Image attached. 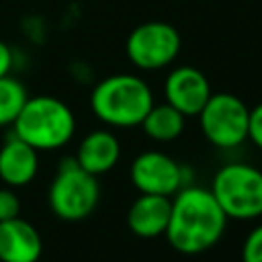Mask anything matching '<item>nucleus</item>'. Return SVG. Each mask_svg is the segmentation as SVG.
I'll use <instances>...</instances> for the list:
<instances>
[{"label": "nucleus", "mask_w": 262, "mask_h": 262, "mask_svg": "<svg viewBox=\"0 0 262 262\" xmlns=\"http://www.w3.org/2000/svg\"><path fill=\"white\" fill-rule=\"evenodd\" d=\"M225 227L227 215L213 192L196 184H184L172 196V213L164 235L176 252L201 254L223 237Z\"/></svg>", "instance_id": "1"}, {"label": "nucleus", "mask_w": 262, "mask_h": 262, "mask_svg": "<svg viewBox=\"0 0 262 262\" xmlns=\"http://www.w3.org/2000/svg\"><path fill=\"white\" fill-rule=\"evenodd\" d=\"M154 104L149 84L135 74H113L90 92V108L108 127H139Z\"/></svg>", "instance_id": "2"}, {"label": "nucleus", "mask_w": 262, "mask_h": 262, "mask_svg": "<svg viewBox=\"0 0 262 262\" xmlns=\"http://www.w3.org/2000/svg\"><path fill=\"white\" fill-rule=\"evenodd\" d=\"M12 133L37 151L68 145L76 133L74 111L55 96H29L12 123Z\"/></svg>", "instance_id": "3"}, {"label": "nucleus", "mask_w": 262, "mask_h": 262, "mask_svg": "<svg viewBox=\"0 0 262 262\" xmlns=\"http://www.w3.org/2000/svg\"><path fill=\"white\" fill-rule=\"evenodd\" d=\"M227 219L262 217V170L252 164L231 162L221 166L209 188Z\"/></svg>", "instance_id": "4"}, {"label": "nucleus", "mask_w": 262, "mask_h": 262, "mask_svg": "<svg viewBox=\"0 0 262 262\" xmlns=\"http://www.w3.org/2000/svg\"><path fill=\"white\" fill-rule=\"evenodd\" d=\"M98 201V176L80 168L74 158L61 160L47 192V203L53 215L63 221H82L96 209Z\"/></svg>", "instance_id": "5"}, {"label": "nucleus", "mask_w": 262, "mask_h": 262, "mask_svg": "<svg viewBox=\"0 0 262 262\" xmlns=\"http://www.w3.org/2000/svg\"><path fill=\"white\" fill-rule=\"evenodd\" d=\"M196 117L203 135L215 147L231 149L248 139L250 108L235 94L229 92L211 94V98Z\"/></svg>", "instance_id": "6"}, {"label": "nucleus", "mask_w": 262, "mask_h": 262, "mask_svg": "<svg viewBox=\"0 0 262 262\" xmlns=\"http://www.w3.org/2000/svg\"><path fill=\"white\" fill-rule=\"evenodd\" d=\"M180 45L182 41L176 27L164 20H149L129 33L125 51L135 68L154 72L170 66L178 57Z\"/></svg>", "instance_id": "7"}, {"label": "nucleus", "mask_w": 262, "mask_h": 262, "mask_svg": "<svg viewBox=\"0 0 262 262\" xmlns=\"http://www.w3.org/2000/svg\"><path fill=\"white\" fill-rule=\"evenodd\" d=\"M184 168L168 154L149 149L139 154L131 162V182L141 194H160L174 196L184 184Z\"/></svg>", "instance_id": "8"}, {"label": "nucleus", "mask_w": 262, "mask_h": 262, "mask_svg": "<svg viewBox=\"0 0 262 262\" xmlns=\"http://www.w3.org/2000/svg\"><path fill=\"white\" fill-rule=\"evenodd\" d=\"M211 94L213 92L207 76L192 66H178L164 80L166 102L180 111L184 117H196Z\"/></svg>", "instance_id": "9"}, {"label": "nucleus", "mask_w": 262, "mask_h": 262, "mask_svg": "<svg viewBox=\"0 0 262 262\" xmlns=\"http://www.w3.org/2000/svg\"><path fill=\"white\" fill-rule=\"evenodd\" d=\"M43 239L37 227L23 217L0 221V262H37Z\"/></svg>", "instance_id": "10"}, {"label": "nucleus", "mask_w": 262, "mask_h": 262, "mask_svg": "<svg viewBox=\"0 0 262 262\" xmlns=\"http://www.w3.org/2000/svg\"><path fill=\"white\" fill-rule=\"evenodd\" d=\"M121 158V143L108 129H94L82 137L78 143L74 160L80 168L92 176H102L111 172Z\"/></svg>", "instance_id": "11"}, {"label": "nucleus", "mask_w": 262, "mask_h": 262, "mask_svg": "<svg viewBox=\"0 0 262 262\" xmlns=\"http://www.w3.org/2000/svg\"><path fill=\"white\" fill-rule=\"evenodd\" d=\"M39 172V156L37 149L25 143L20 137L10 133L0 147V180L10 186L29 184Z\"/></svg>", "instance_id": "12"}, {"label": "nucleus", "mask_w": 262, "mask_h": 262, "mask_svg": "<svg viewBox=\"0 0 262 262\" xmlns=\"http://www.w3.org/2000/svg\"><path fill=\"white\" fill-rule=\"evenodd\" d=\"M172 199L160 194H141L131 203L127 225L137 237H158L168 229Z\"/></svg>", "instance_id": "13"}, {"label": "nucleus", "mask_w": 262, "mask_h": 262, "mask_svg": "<svg viewBox=\"0 0 262 262\" xmlns=\"http://www.w3.org/2000/svg\"><path fill=\"white\" fill-rule=\"evenodd\" d=\"M184 115L180 111H176L172 104L168 102H160V104H151V108L147 111L145 119L141 121V127L145 131V135L154 141H174L182 135L184 131Z\"/></svg>", "instance_id": "14"}, {"label": "nucleus", "mask_w": 262, "mask_h": 262, "mask_svg": "<svg viewBox=\"0 0 262 262\" xmlns=\"http://www.w3.org/2000/svg\"><path fill=\"white\" fill-rule=\"evenodd\" d=\"M27 100H29V92L25 84L12 78L10 74L2 76L0 78V127L12 125Z\"/></svg>", "instance_id": "15"}, {"label": "nucleus", "mask_w": 262, "mask_h": 262, "mask_svg": "<svg viewBox=\"0 0 262 262\" xmlns=\"http://www.w3.org/2000/svg\"><path fill=\"white\" fill-rule=\"evenodd\" d=\"M242 262H262V223L246 235L242 246Z\"/></svg>", "instance_id": "16"}, {"label": "nucleus", "mask_w": 262, "mask_h": 262, "mask_svg": "<svg viewBox=\"0 0 262 262\" xmlns=\"http://www.w3.org/2000/svg\"><path fill=\"white\" fill-rule=\"evenodd\" d=\"M18 213H20V199L16 196V192L10 186L0 188V221L20 217Z\"/></svg>", "instance_id": "17"}, {"label": "nucleus", "mask_w": 262, "mask_h": 262, "mask_svg": "<svg viewBox=\"0 0 262 262\" xmlns=\"http://www.w3.org/2000/svg\"><path fill=\"white\" fill-rule=\"evenodd\" d=\"M248 139L262 149V102L250 108V121H248Z\"/></svg>", "instance_id": "18"}, {"label": "nucleus", "mask_w": 262, "mask_h": 262, "mask_svg": "<svg viewBox=\"0 0 262 262\" xmlns=\"http://www.w3.org/2000/svg\"><path fill=\"white\" fill-rule=\"evenodd\" d=\"M12 63H14V55H12V49L8 47V43L0 41V78L10 74V70H12Z\"/></svg>", "instance_id": "19"}]
</instances>
